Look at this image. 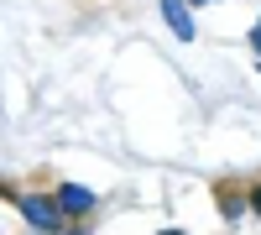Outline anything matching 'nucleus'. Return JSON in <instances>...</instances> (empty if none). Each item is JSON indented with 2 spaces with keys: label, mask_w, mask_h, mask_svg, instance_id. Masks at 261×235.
I'll return each instance as SVG.
<instances>
[{
  "label": "nucleus",
  "mask_w": 261,
  "mask_h": 235,
  "mask_svg": "<svg viewBox=\"0 0 261 235\" xmlns=\"http://www.w3.org/2000/svg\"><path fill=\"white\" fill-rule=\"evenodd\" d=\"M16 209L32 220L37 235H63V209L58 199H37V194H16Z\"/></svg>",
  "instance_id": "nucleus-1"
},
{
  "label": "nucleus",
  "mask_w": 261,
  "mask_h": 235,
  "mask_svg": "<svg viewBox=\"0 0 261 235\" xmlns=\"http://www.w3.org/2000/svg\"><path fill=\"white\" fill-rule=\"evenodd\" d=\"M58 209H63V215H89V209H94V188L63 183V188H58Z\"/></svg>",
  "instance_id": "nucleus-2"
},
{
  "label": "nucleus",
  "mask_w": 261,
  "mask_h": 235,
  "mask_svg": "<svg viewBox=\"0 0 261 235\" xmlns=\"http://www.w3.org/2000/svg\"><path fill=\"white\" fill-rule=\"evenodd\" d=\"M162 16H167V27H172V37H193V16H188V0H162Z\"/></svg>",
  "instance_id": "nucleus-3"
},
{
  "label": "nucleus",
  "mask_w": 261,
  "mask_h": 235,
  "mask_svg": "<svg viewBox=\"0 0 261 235\" xmlns=\"http://www.w3.org/2000/svg\"><path fill=\"white\" fill-rule=\"evenodd\" d=\"M251 42H256V53H261V21H256V32H251Z\"/></svg>",
  "instance_id": "nucleus-4"
},
{
  "label": "nucleus",
  "mask_w": 261,
  "mask_h": 235,
  "mask_svg": "<svg viewBox=\"0 0 261 235\" xmlns=\"http://www.w3.org/2000/svg\"><path fill=\"white\" fill-rule=\"evenodd\" d=\"M251 204H256V209H261V188H256V199H251Z\"/></svg>",
  "instance_id": "nucleus-5"
},
{
  "label": "nucleus",
  "mask_w": 261,
  "mask_h": 235,
  "mask_svg": "<svg viewBox=\"0 0 261 235\" xmlns=\"http://www.w3.org/2000/svg\"><path fill=\"white\" fill-rule=\"evenodd\" d=\"M162 235H183V230H162Z\"/></svg>",
  "instance_id": "nucleus-6"
},
{
  "label": "nucleus",
  "mask_w": 261,
  "mask_h": 235,
  "mask_svg": "<svg viewBox=\"0 0 261 235\" xmlns=\"http://www.w3.org/2000/svg\"><path fill=\"white\" fill-rule=\"evenodd\" d=\"M63 235H84V230H63Z\"/></svg>",
  "instance_id": "nucleus-7"
},
{
  "label": "nucleus",
  "mask_w": 261,
  "mask_h": 235,
  "mask_svg": "<svg viewBox=\"0 0 261 235\" xmlns=\"http://www.w3.org/2000/svg\"><path fill=\"white\" fill-rule=\"evenodd\" d=\"M193 6H199V0H193Z\"/></svg>",
  "instance_id": "nucleus-8"
}]
</instances>
